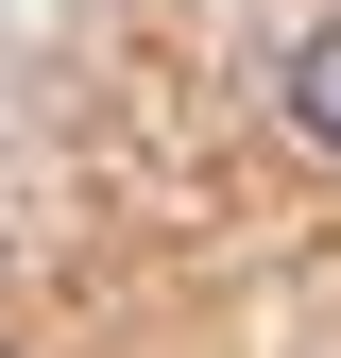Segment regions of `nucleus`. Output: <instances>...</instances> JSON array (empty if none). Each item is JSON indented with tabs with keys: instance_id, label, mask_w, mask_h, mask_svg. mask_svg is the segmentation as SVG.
I'll return each instance as SVG.
<instances>
[{
	"instance_id": "1",
	"label": "nucleus",
	"mask_w": 341,
	"mask_h": 358,
	"mask_svg": "<svg viewBox=\"0 0 341 358\" xmlns=\"http://www.w3.org/2000/svg\"><path fill=\"white\" fill-rule=\"evenodd\" d=\"M290 137L341 154V17H307V52H290Z\"/></svg>"
}]
</instances>
